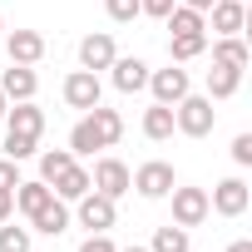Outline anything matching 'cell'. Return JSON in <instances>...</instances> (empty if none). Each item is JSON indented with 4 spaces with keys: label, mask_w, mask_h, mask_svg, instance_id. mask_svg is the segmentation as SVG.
I'll use <instances>...</instances> for the list:
<instances>
[{
    "label": "cell",
    "mask_w": 252,
    "mask_h": 252,
    "mask_svg": "<svg viewBox=\"0 0 252 252\" xmlns=\"http://www.w3.org/2000/svg\"><path fill=\"white\" fill-rule=\"evenodd\" d=\"M173 124H178V134H188V139H208L213 124H218V109H213L208 94H193V89H188V94L173 104Z\"/></svg>",
    "instance_id": "obj_1"
},
{
    "label": "cell",
    "mask_w": 252,
    "mask_h": 252,
    "mask_svg": "<svg viewBox=\"0 0 252 252\" xmlns=\"http://www.w3.org/2000/svg\"><path fill=\"white\" fill-rule=\"evenodd\" d=\"M134 188H139V198H149V203H158V198H168L173 193V163H163V158H149V163H139L134 173Z\"/></svg>",
    "instance_id": "obj_2"
},
{
    "label": "cell",
    "mask_w": 252,
    "mask_h": 252,
    "mask_svg": "<svg viewBox=\"0 0 252 252\" xmlns=\"http://www.w3.org/2000/svg\"><path fill=\"white\" fill-rule=\"evenodd\" d=\"M89 183H94V193H104V198H124V193H134V178H129V163L124 158H99L94 168H89Z\"/></svg>",
    "instance_id": "obj_3"
},
{
    "label": "cell",
    "mask_w": 252,
    "mask_h": 252,
    "mask_svg": "<svg viewBox=\"0 0 252 252\" xmlns=\"http://www.w3.org/2000/svg\"><path fill=\"white\" fill-rule=\"evenodd\" d=\"M144 89L154 94V104H178V99L193 89V79H188L183 64H168V69H149V84H144Z\"/></svg>",
    "instance_id": "obj_4"
},
{
    "label": "cell",
    "mask_w": 252,
    "mask_h": 252,
    "mask_svg": "<svg viewBox=\"0 0 252 252\" xmlns=\"http://www.w3.org/2000/svg\"><path fill=\"white\" fill-rule=\"evenodd\" d=\"M247 203H252V188H247L242 178H222V183L208 193V213H218V218H242Z\"/></svg>",
    "instance_id": "obj_5"
},
{
    "label": "cell",
    "mask_w": 252,
    "mask_h": 252,
    "mask_svg": "<svg viewBox=\"0 0 252 252\" xmlns=\"http://www.w3.org/2000/svg\"><path fill=\"white\" fill-rule=\"evenodd\" d=\"M99 99H104V84H99L94 69H74V74H64V104H69V109H84V114H89Z\"/></svg>",
    "instance_id": "obj_6"
},
{
    "label": "cell",
    "mask_w": 252,
    "mask_h": 252,
    "mask_svg": "<svg viewBox=\"0 0 252 252\" xmlns=\"http://www.w3.org/2000/svg\"><path fill=\"white\" fill-rule=\"evenodd\" d=\"M173 222L178 227H198L203 218H208V188H178L173 183Z\"/></svg>",
    "instance_id": "obj_7"
},
{
    "label": "cell",
    "mask_w": 252,
    "mask_h": 252,
    "mask_svg": "<svg viewBox=\"0 0 252 252\" xmlns=\"http://www.w3.org/2000/svg\"><path fill=\"white\" fill-rule=\"evenodd\" d=\"M5 134H20V139H35L45 134V109H35V99H20L5 109Z\"/></svg>",
    "instance_id": "obj_8"
},
{
    "label": "cell",
    "mask_w": 252,
    "mask_h": 252,
    "mask_svg": "<svg viewBox=\"0 0 252 252\" xmlns=\"http://www.w3.org/2000/svg\"><path fill=\"white\" fill-rule=\"evenodd\" d=\"M203 20L213 25V35H242L247 30V0H213Z\"/></svg>",
    "instance_id": "obj_9"
},
{
    "label": "cell",
    "mask_w": 252,
    "mask_h": 252,
    "mask_svg": "<svg viewBox=\"0 0 252 252\" xmlns=\"http://www.w3.org/2000/svg\"><path fill=\"white\" fill-rule=\"evenodd\" d=\"M5 55H10V64H40L45 35L40 30H5Z\"/></svg>",
    "instance_id": "obj_10"
},
{
    "label": "cell",
    "mask_w": 252,
    "mask_h": 252,
    "mask_svg": "<svg viewBox=\"0 0 252 252\" xmlns=\"http://www.w3.org/2000/svg\"><path fill=\"white\" fill-rule=\"evenodd\" d=\"M114 55H119V50H114V35H109V30H94V35L79 40V69H94V74H99V69L114 64Z\"/></svg>",
    "instance_id": "obj_11"
},
{
    "label": "cell",
    "mask_w": 252,
    "mask_h": 252,
    "mask_svg": "<svg viewBox=\"0 0 252 252\" xmlns=\"http://www.w3.org/2000/svg\"><path fill=\"white\" fill-rule=\"evenodd\" d=\"M114 218H119V213H114V198H104V193H94V188L79 198V227H89V232H109Z\"/></svg>",
    "instance_id": "obj_12"
},
{
    "label": "cell",
    "mask_w": 252,
    "mask_h": 252,
    "mask_svg": "<svg viewBox=\"0 0 252 252\" xmlns=\"http://www.w3.org/2000/svg\"><path fill=\"white\" fill-rule=\"evenodd\" d=\"M114 89L119 94H139L144 84H149V64L139 60V55H114Z\"/></svg>",
    "instance_id": "obj_13"
},
{
    "label": "cell",
    "mask_w": 252,
    "mask_h": 252,
    "mask_svg": "<svg viewBox=\"0 0 252 252\" xmlns=\"http://www.w3.org/2000/svg\"><path fill=\"white\" fill-rule=\"evenodd\" d=\"M35 89H40V74H35V64H10L5 74H0V94H5L10 104H20V99H35Z\"/></svg>",
    "instance_id": "obj_14"
},
{
    "label": "cell",
    "mask_w": 252,
    "mask_h": 252,
    "mask_svg": "<svg viewBox=\"0 0 252 252\" xmlns=\"http://www.w3.org/2000/svg\"><path fill=\"white\" fill-rule=\"evenodd\" d=\"M213 64L247 69V64H252V50L242 45V35H218V40H213Z\"/></svg>",
    "instance_id": "obj_15"
},
{
    "label": "cell",
    "mask_w": 252,
    "mask_h": 252,
    "mask_svg": "<svg viewBox=\"0 0 252 252\" xmlns=\"http://www.w3.org/2000/svg\"><path fill=\"white\" fill-rule=\"evenodd\" d=\"M50 198H55V188H50L45 178H30V183L20 178V183H15V208H20L25 218H35V213H40Z\"/></svg>",
    "instance_id": "obj_16"
},
{
    "label": "cell",
    "mask_w": 252,
    "mask_h": 252,
    "mask_svg": "<svg viewBox=\"0 0 252 252\" xmlns=\"http://www.w3.org/2000/svg\"><path fill=\"white\" fill-rule=\"evenodd\" d=\"M30 227H35V232H45V237H60V232L69 227V203H64V198H50V203L30 218Z\"/></svg>",
    "instance_id": "obj_17"
},
{
    "label": "cell",
    "mask_w": 252,
    "mask_h": 252,
    "mask_svg": "<svg viewBox=\"0 0 252 252\" xmlns=\"http://www.w3.org/2000/svg\"><path fill=\"white\" fill-rule=\"evenodd\" d=\"M173 134H178V124H173V104H149V109H144V139L163 144V139H173Z\"/></svg>",
    "instance_id": "obj_18"
},
{
    "label": "cell",
    "mask_w": 252,
    "mask_h": 252,
    "mask_svg": "<svg viewBox=\"0 0 252 252\" xmlns=\"http://www.w3.org/2000/svg\"><path fill=\"white\" fill-rule=\"evenodd\" d=\"M89 124H94V134H99V144H104V149H114V144L124 139V114H119V109L94 104V109H89Z\"/></svg>",
    "instance_id": "obj_19"
},
{
    "label": "cell",
    "mask_w": 252,
    "mask_h": 252,
    "mask_svg": "<svg viewBox=\"0 0 252 252\" xmlns=\"http://www.w3.org/2000/svg\"><path fill=\"white\" fill-rule=\"evenodd\" d=\"M50 188H55V198H64V203H79V198H84V193H89L94 183H89V168L69 163V168H64V173H60V178H55Z\"/></svg>",
    "instance_id": "obj_20"
},
{
    "label": "cell",
    "mask_w": 252,
    "mask_h": 252,
    "mask_svg": "<svg viewBox=\"0 0 252 252\" xmlns=\"http://www.w3.org/2000/svg\"><path fill=\"white\" fill-rule=\"evenodd\" d=\"M242 89V69H227V64H213L208 69V99L218 104V99H232Z\"/></svg>",
    "instance_id": "obj_21"
},
{
    "label": "cell",
    "mask_w": 252,
    "mask_h": 252,
    "mask_svg": "<svg viewBox=\"0 0 252 252\" xmlns=\"http://www.w3.org/2000/svg\"><path fill=\"white\" fill-rule=\"evenodd\" d=\"M163 25H168V35H208V20H203V10H188V5H173Z\"/></svg>",
    "instance_id": "obj_22"
},
{
    "label": "cell",
    "mask_w": 252,
    "mask_h": 252,
    "mask_svg": "<svg viewBox=\"0 0 252 252\" xmlns=\"http://www.w3.org/2000/svg\"><path fill=\"white\" fill-rule=\"evenodd\" d=\"M208 50V35H168V60L173 64H188Z\"/></svg>",
    "instance_id": "obj_23"
},
{
    "label": "cell",
    "mask_w": 252,
    "mask_h": 252,
    "mask_svg": "<svg viewBox=\"0 0 252 252\" xmlns=\"http://www.w3.org/2000/svg\"><path fill=\"white\" fill-rule=\"evenodd\" d=\"M94 149H104V144H99V134H94V124H89V114H84V119L74 124V129H69V154H74V158H89Z\"/></svg>",
    "instance_id": "obj_24"
},
{
    "label": "cell",
    "mask_w": 252,
    "mask_h": 252,
    "mask_svg": "<svg viewBox=\"0 0 252 252\" xmlns=\"http://www.w3.org/2000/svg\"><path fill=\"white\" fill-rule=\"evenodd\" d=\"M188 247H193V242H188V227H178V222L158 227L154 242H149V252H188Z\"/></svg>",
    "instance_id": "obj_25"
},
{
    "label": "cell",
    "mask_w": 252,
    "mask_h": 252,
    "mask_svg": "<svg viewBox=\"0 0 252 252\" xmlns=\"http://www.w3.org/2000/svg\"><path fill=\"white\" fill-rule=\"evenodd\" d=\"M69 163H74V154H69V149H50V154H40V178H45V183H55Z\"/></svg>",
    "instance_id": "obj_26"
},
{
    "label": "cell",
    "mask_w": 252,
    "mask_h": 252,
    "mask_svg": "<svg viewBox=\"0 0 252 252\" xmlns=\"http://www.w3.org/2000/svg\"><path fill=\"white\" fill-rule=\"evenodd\" d=\"M0 252H30V227L0 222Z\"/></svg>",
    "instance_id": "obj_27"
},
{
    "label": "cell",
    "mask_w": 252,
    "mask_h": 252,
    "mask_svg": "<svg viewBox=\"0 0 252 252\" xmlns=\"http://www.w3.org/2000/svg\"><path fill=\"white\" fill-rule=\"evenodd\" d=\"M104 10L114 25H134L139 20V0H104Z\"/></svg>",
    "instance_id": "obj_28"
},
{
    "label": "cell",
    "mask_w": 252,
    "mask_h": 252,
    "mask_svg": "<svg viewBox=\"0 0 252 252\" xmlns=\"http://www.w3.org/2000/svg\"><path fill=\"white\" fill-rule=\"evenodd\" d=\"M0 149H5V158H15V163H25V158H35V139H20V134H5V144H0Z\"/></svg>",
    "instance_id": "obj_29"
},
{
    "label": "cell",
    "mask_w": 252,
    "mask_h": 252,
    "mask_svg": "<svg viewBox=\"0 0 252 252\" xmlns=\"http://www.w3.org/2000/svg\"><path fill=\"white\" fill-rule=\"evenodd\" d=\"M173 5H178V0H139V15H149V20H168Z\"/></svg>",
    "instance_id": "obj_30"
},
{
    "label": "cell",
    "mask_w": 252,
    "mask_h": 252,
    "mask_svg": "<svg viewBox=\"0 0 252 252\" xmlns=\"http://www.w3.org/2000/svg\"><path fill=\"white\" fill-rule=\"evenodd\" d=\"M232 163H237V168L252 163V134H237V139H232Z\"/></svg>",
    "instance_id": "obj_31"
},
{
    "label": "cell",
    "mask_w": 252,
    "mask_h": 252,
    "mask_svg": "<svg viewBox=\"0 0 252 252\" xmlns=\"http://www.w3.org/2000/svg\"><path fill=\"white\" fill-rule=\"evenodd\" d=\"M15 183H20V163L15 158H0V188L15 193Z\"/></svg>",
    "instance_id": "obj_32"
},
{
    "label": "cell",
    "mask_w": 252,
    "mask_h": 252,
    "mask_svg": "<svg viewBox=\"0 0 252 252\" xmlns=\"http://www.w3.org/2000/svg\"><path fill=\"white\" fill-rule=\"evenodd\" d=\"M79 252H119V247L109 242V232H89V237L79 242Z\"/></svg>",
    "instance_id": "obj_33"
},
{
    "label": "cell",
    "mask_w": 252,
    "mask_h": 252,
    "mask_svg": "<svg viewBox=\"0 0 252 252\" xmlns=\"http://www.w3.org/2000/svg\"><path fill=\"white\" fill-rule=\"evenodd\" d=\"M10 213H15V193L0 188V222H10Z\"/></svg>",
    "instance_id": "obj_34"
},
{
    "label": "cell",
    "mask_w": 252,
    "mask_h": 252,
    "mask_svg": "<svg viewBox=\"0 0 252 252\" xmlns=\"http://www.w3.org/2000/svg\"><path fill=\"white\" fill-rule=\"evenodd\" d=\"M178 5H188V10H203V15H208V5H213V0H178Z\"/></svg>",
    "instance_id": "obj_35"
},
{
    "label": "cell",
    "mask_w": 252,
    "mask_h": 252,
    "mask_svg": "<svg viewBox=\"0 0 252 252\" xmlns=\"http://www.w3.org/2000/svg\"><path fill=\"white\" fill-rule=\"evenodd\" d=\"M227 252H252V242H247V237H237V242H232Z\"/></svg>",
    "instance_id": "obj_36"
},
{
    "label": "cell",
    "mask_w": 252,
    "mask_h": 252,
    "mask_svg": "<svg viewBox=\"0 0 252 252\" xmlns=\"http://www.w3.org/2000/svg\"><path fill=\"white\" fill-rule=\"evenodd\" d=\"M5 109H10V99H5V94H0V124H5Z\"/></svg>",
    "instance_id": "obj_37"
},
{
    "label": "cell",
    "mask_w": 252,
    "mask_h": 252,
    "mask_svg": "<svg viewBox=\"0 0 252 252\" xmlns=\"http://www.w3.org/2000/svg\"><path fill=\"white\" fill-rule=\"evenodd\" d=\"M119 252H149V247H139V242H134V247H119Z\"/></svg>",
    "instance_id": "obj_38"
},
{
    "label": "cell",
    "mask_w": 252,
    "mask_h": 252,
    "mask_svg": "<svg viewBox=\"0 0 252 252\" xmlns=\"http://www.w3.org/2000/svg\"><path fill=\"white\" fill-rule=\"evenodd\" d=\"M0 35H5V15H0Z\"/></svg>",
    "instance_id": "obj_39"
}]
</instances>
